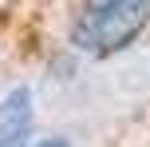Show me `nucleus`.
Listing matches in <instances>:
<instances>
[{"label":"nucleus","mask_w":150,"mask_h":147,"mask_svg":"<svg viewBox=\"0 0 150 147\" xmlns=\"http://www.w3.org/2000/svg\"><path fill=\"white\" fill-rule=\"evenodd\" d=\"M40 147H71V143L59 139V135H52V139H40Z\"/></svg>","instance_id":"7ed1b4c3"},{"label":"nucleus","mask_w":150,"mask_h":147,"mask_svg":"<svg viewBox=\"0 0 150 147\" xmlns=\"http://www.w3.org/2000/svg\"><path fill=\"white\" fill-rule=\"evenodd\" d=\"M32 92L28 87H12V92L0 100V147H28L32 139Z\"/></svg>","instance_id":"f03ea898"},{"label":"nucleus","mask_w":150,"mask_h":147,"mask_svg":"<svg viewBox=\"0 0 150 147\" xmlns=\"http://www.w3.org/2000/svg\"><path fill=\"white\" fill-rule=\"evenodd\" d=\"M150 24V0H83L71 40L91 56H115L142 36Z\"/></svg>","instance_id":"f257e3e1"}]
</instances>
